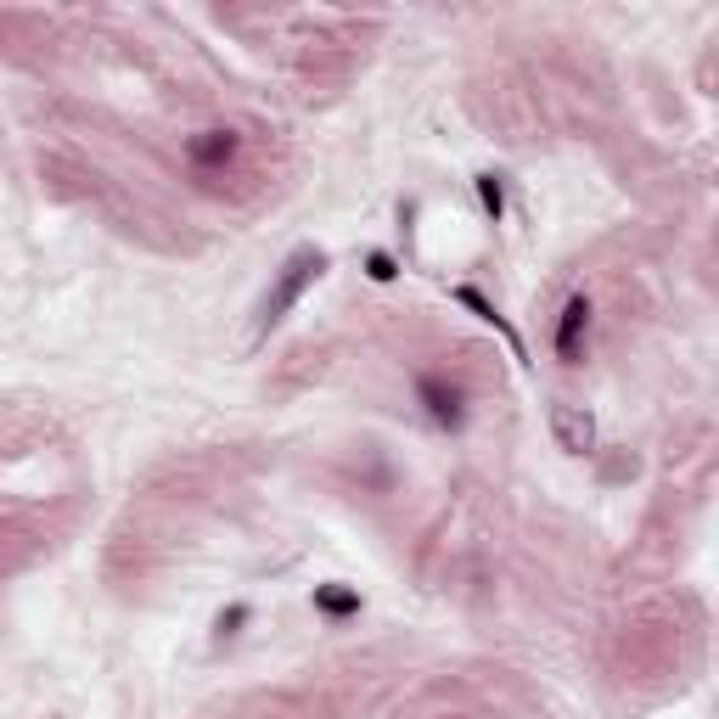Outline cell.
Masks as SVG:
<instances>
[{
	"label": "cell",
	"instance_id": "cell-1",
	"mask_svg": "<svg viewBox=\"0 0 719 719\" xmlns=\"http://www.w3.org/2000/svg\"><path fill=\"white\" fill-rule=\"evenodd\" d=\"M321 270H326V254H321V248H293V254H287V265L276 270L270 293H265V304H259V332L281 326L287 310H293V304L310 293V281H315Z\"/></svg>",
	"mask_w": 719,
	"mask_h": 719
},
{
	"label": "cell",
	"instance_id": "cell-2",
	"mask_svg": "<svg viewBox=\"0 0 719 719\" xmlns=\"http://www.w3.org/2000/svg\"><path fill=\"white\" fill-rule=\"evenodd\" d=\"M416 405L434 416L439 427H450V434H461V422H467V389L439 371H422L416 377Z\"/></svg>",
	"mask_w": 719,
	"mask_h": 719
},
{
	"label": "cell",
	"instance_id": "cell-3",
	"mask_svg": "<svg viewBox=\"0 0 719 719\" xmlns=\"http://www.w3.org/2000/svg\"><path fill=\"white\" fill-rule=\"evenodd\" d=\"M551 434H557V450H568V456H591V450H596V416H591L585 405L557 400V405H551Z\"/></svg>",
	"mask_w": 719,
	"mask_h": 719
},
{
	"label": "cell",
	"instance_id": "cell-4",
	"mask_svg": "<svg viewBox=\"0 0 719 719\" xmlns=\"http://www.w3.org/2000/svg\"><path fill=\"white\" fill-rule=\"evenodd\" d=\"M585 332H591V299L585 293H573L562 304V321H557V360H580L585 355Z\"/></svg>",
	"mask_w": 719,
	"mask_h": 719
},
{
	"label": "cell",
	"instance_id": "cell-5",
	"mask_svg": "<svg viewBox=\"0 0 719 719\" xmlns=\"http://www.w3.org/2000/svg\"><path fill=\"white\" fill-rule=\"evenodd\" d=\"M236 147H243V141H236L231 130H203V135L186 141V158L198 164V169H214V164H231Z\"/></svg>",
	"mask_w": 719,
	"mask_h": 719
},
{
	"label": "cell",
	"instance_id": "cell-6",
	"mask_svg": "<svg viewBox=\"0 0 719 719\" xmlns=\"http://www.w3.org/2000/svg\"><path fill=\"white\" fill-rule=\"evenodd\" d=\"M456 299H461V304H467V310H478V315H484V321H490V326H495V332H501V338H506V344H512V355H517V360H523V344H517V332H512V326H506V321H501V310H495V304H490V299H484V293H478V287H461V293H456Z\"/></svg>",
	"mask_w": 719,
	"mask_h": 719
},
{
	"label": "cell",
	"instance_id": "cell-7",
	"mask_svg": "<svg viewBox=\"0 0 719 719\" xmlns=\"http://www.w3.org/2000/svg\"><path fill=\"white\" fill-rule=\"evenodd\" d=\"M315 607L332 613V618H349V613H360V596H355V591H338V585H321V591H315Z\"/></svg>",
	"mask_w": 719,
	"mask_h": 719
},
{
	"label": "cell",
	"instance_id": "cell-8",
	"mask_svg": "<svg viewBox=\"0 0 719 719\" xmlns=\"http://www.w3.org/2000/svg\"><path fill=\"white\" fill-rule=\"evenodd\" d=\"M478 198H484V209L501 220L506 214V186H501V175H478Z\"/></svg>",
	"mask_w": 719,
	"mask_h": 719
},
{
	"label": "cell",
	"instance_id": "cell-9",
	"mask_svg": "<svg viewBox=\"0 0 719 719\" xmlns=\"http://www.w3.org/2000/svg\"><path fill=\"white\" fill-rule=\"evenodd\" d=\"M366 276H371V281H394V276H400V265H394L389 254H371V259H366Z\"/></svg>",
	"mask_w": 719,
	"mask_h": 719
},
{
	"label": "cell",
	"instance_id": "cell-10",
	"mask_svg": "<svg viewBox=\"0 0 719 719\" xmlns=\"http://www.w3.org/2000/svg\"><path fill=\"white\" fill-rule=\"evenodd\" d=\"M243 618H248V607H231V613H220V641H225V636H236V625H243Z\"/></svg>",
	"mask_w": 719,
	"mask_h": 719
}]
</instances>
